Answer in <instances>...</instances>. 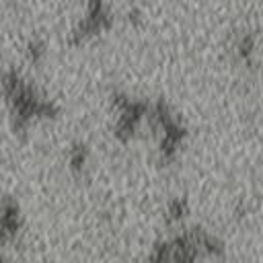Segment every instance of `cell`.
I'll use <instances>...</instances> for the list:
<instances>
[{
    "mask_svg": "<svg viewBox=\"0 0 263 263\" xmlns=\"http://www.w3.org/2000/svg\"><path fill=\"white\" fill-rule=\"evenodd\" d=\"M86 156H88L86 146L80 144V142H76V144L70 148V154H68V158H70V166H72L74 171H82L84 164H86Z\"/></svg>",
    "mask_w": 263,
    "mask_h": 263,
    "instance_id": "6da1fadb",
    "label": "cell"
},
{
    "mask_svg": "<svg viewBox=\"0 0 263 263\" xmlns=\"http://www.w3.org/2000/svg\"><path fill=\"white\" fill-rule=\"evenodd\" d=\"M236 51H238V55L242 58V60H251V55H253V51H255V37L251 35V33H242L240 37H238V41H236Z\"/></svg>",
    "mask_w": 263,
    "mask_h": 263,
    "instance_id": "7a4b0ae2",
    "label": "cell"
},
{
    "mask_svg": "<svg viewBox=\"0 0 263 263\" xmlns=\"http://www.w3.org/2000/svg\"><path fill=\"white\" fill-rule=\"evenodd\" d=\"M185 214H187V201L183 197H175V199L168 201V205H166V218L171 222L181 220Z\"/></svg>",
    "mask_w": 263,
    "mask_h": 263,
    "instance_id": "3957f363",
    "label": "cell"
},
{
    "mask_svg": "<svg viewBox=\"0 0 263 263\" xmlns=\"http://www.w3.org/2000/svg\"><path fill=\"white\" fill-rule=\"evenodd\" d=\"M43 53H45V43H43L41 39H31L29 45H27V55H29V60L35 64V62H39V60L43 58Z\"/></svg>",
    "mask_w": 263,
    "mask_h": 263,
    "instance_id": "277c9868",
    "label": "cell"
}]
</instances>
